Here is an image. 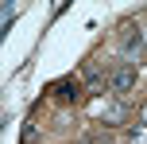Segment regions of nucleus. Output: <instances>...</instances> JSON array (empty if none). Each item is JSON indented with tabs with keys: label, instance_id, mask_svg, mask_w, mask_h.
<instances>
[{
	"label": "nucleus",
	"instance_id": "6e6552de",
	"mask_svg": "<svg viewBox=\"0 0 147 144\" xmlns=\"http://www.w3.org/2000/svg\"><path fill=\"white\" fill-rule=\"evenodd\" d=\"M143 43H147V31H143Z\"/></svg>",
	"mask_w": 147,
	"mask_h": 144
},
{
	"label": "nucleus",
	"instance_id": "39448f33",
	"mask_svg": "<svg viewBox=\"0 0 147 144\" xmlns=\"http://www.w3.org/2000/svg\"><path fill=\"white\" fill-rule=\"evenodd\" d=\"M35 140H39V125L27 121V125H23V144H35Z\"/></svg>",
	"mask_w": 147,
	"mask_h": 144
},
{
	"label": "nucleus",
	"instance_id": "f03ea898",
	"mask_svg": "<svg viewBox=\"0 0 147 144\" xmlns=\"http://www.w3.org/2000/svg\"><path fill=\"white\" fill-rule=\"evenodd\" d=\"M132 86H136V70H132V66L112 70V90H116V93H128Z\"/></svg>",
	"mask_w": 147,
	"mask_h": 144
},
{
	"label": "nucleus",
	"instance_id": "423d86ee",
	"mask_svg": "<svg viewBox=\"0 0 147 144\" xmlns=\"http://www.w3.org/2000/svg\"><path fill=\"white\" fill-rule=\"evenodd\" d=\"M132 144H147V125H136L132 129Z\"/></svg>",
	"mask_w": 147,
	"mask_h": 144
},
{
	"label": "nucleus",
	"instance_id": "0eeeda50",
	"mask_svg": "<svg viewBox=\"0 0 147 144\" xmlns=\"http://www.w3.org/2000/svg\"><path fill=\"white\" fill-rule=\"evenodd\" d=\"M140 125H147V101H143V109H140Z\"/></svg>",
	"mask_w": 147,
	"mask_h": 144
},
{
	"label": "nucleus",
	"instance_id": "f257e3e1",
	"mask_svg": "<svg viewBox=\"0 0 147 144\" xmlns=\"http://www.w3.org/2000/svg\"><path fill=\"white\" fill-rule=\"evenodd\" d=\"M93 113L101 117L105 125H120V121L128 117V109H124V101H97V105H93Z\"/></svg>",
	"mask_w": 147,
	"mask_h": 144
},
{
	"label": "nucleus",
	"instance_id": "7ed1b4c3",
	"mask_svg": "<svg viewBox=\"0 0 147 144\" xmlns=\"http://www.w3.org/2000/svg\"><path fill=\"white\" fill-rule=\"evenodd\" d=\"M78 93H81V86H78V82H70V78H66V82H58V98L78 101Z\"/></svg>",
	"mask_w": 147,
	"mask_h": 144
},
{
	"label": "nucleus",
	"instance_id": "20e7f679",
	"mask_svg": "<svg viewBox=\"0 0 147 144\" xmlns=\"http://www.w3.org/2000/svg\"><path fill=\"white\" fill-rule=\"evenodd\" d=\"M140 47H143V35H140V31L124 39V55H140Z\"/></svg>",
	"mask_w": 147,
	"mask_h": 144
}]
</instances>
